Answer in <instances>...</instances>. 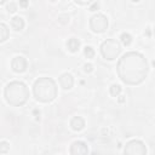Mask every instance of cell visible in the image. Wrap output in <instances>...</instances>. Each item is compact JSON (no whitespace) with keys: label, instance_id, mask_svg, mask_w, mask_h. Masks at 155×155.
<instances>
[{"label":"cell","instance_id":"ffe728a7","mask_svg":"<svg viewBox=\"0 0 155 155\" xmlns=\"http://www.w3.org/2000/svg\"><path fill=\"white\" fill-rule=\"evenodd\" d=\"M85 71L86 73L92 71V64H85Z\"/></svg>","mask_w":155,"mask_h":155},{"label":"cell","instance_id":"7c38bea8","mask_svg":"<svg viewBox=\"0 0 155 155\" xmlns=\"http://www.w3.org/2000/svg\"><path fill=\"white\" fill-rule=\"evenodd\" d=\"M67 47H68L69 51L76 52V51L79 50V47H80V41H79L76 38H71V39H69V40L67 41Z\"/></svg>","mask_w":155,"mask_h":155},{"label":"cell","instance_id":"3957f363","mask_svg":"<svg viewBox=\"0 0 155 155\" xmlns=\"http://www.w3.org/2000/svg\"><path fill=\"white\" fill-rule=\"evenodd\" d=\"M5 98L6 102L13 107L23 105L28 97H29V90L28 87L19 81H12L5 87Z\"/></svg>","mask_w":155,"mask_h":155},{"label":"cell","instance_id":"9c48e42d","mask_svg":"<svg viewBox=\"0 0 155 155\" xmlns=\"http://www.w3.org/2000/svg\"><path fill=\"white\" fill-rule=\"evenodd\" d=\"M73 84H74V79H73V76L70 74L64 73V74L61 75V78H59V85L62 86V88L69 90V88L73 87Z\"/></svg>","mask_w":155,"mask_h":155},{"label":"cell","instance_id":"8fae6325","mask_svg":"<svg viewBox=\"0 0 155 155\" xmlns=\"http://www.w3.org/2000/svg\"><path fill=\"white\" fill-rule=\"evenodd\" d=\"M11 25H12V28L15 29V30H22L23 29V27H24V21H23V18L22 17H19V16H16V17H13L12 19H11Z\"/></svg>","mask_w":155,"mask_h":155},{"label":"cell","instance_id":"44dd1931","mask_svg":"<svg viewBox=\"0 0 155 155\" xmlns=\"http://www.w3.org/2000/svg\"><path fill=\"white\" fill-rule=\"evenodd\" d=\"M28 5V1H21L19 2V6H22V7H25Z\"/></svg>","mask_w":155,"mask_h":155},{"label":"cell","instance_id":"e0dca14e","mask_svg":"<svg viewBox=\"0 0 155 155\" xmlns=\"http://www.w3.org/2000/svg\"><path fill=\"white\" fill-rule=\"evenodd\" d=\"M8 149H10V144L7 142H0V153L5 154L8 151Z\"/></svg>","mask_w":155,"mask_h":155},{"label":"cell","instance_id":"6da1fadb","mask_svg":"<svg viewBox=\"0 0 155 155\" xmlns=\"http://www.w3.org/2000/svg\"><path fill=\"white\" fill-rule=\"evenodd\" d=\"M117 74L122 82L127 85L140 84L148 74V62L138 52L125 53L117 63Z\"/></svg>","mask_w":155,"mask_h":155},{"label":"cell","instance_id":"d6986e66","mask_svg":"<svg viewBox=\"0 0 155 155\" xmlns=\"http://www.w3.org/2000/svg\"><path fill=\"white\" fill-rule=\"evenodd\" d=\"M98 7H99L98 2H93V4L91 5V7H90V11H96V10H98Z\"/></svg>","mask_w":155,"mask_h":155},{"label":"cell","instance_id":"2e32d148","mask_svg":"<svg viewBox=\"0 0 155 155\" xmlns=\"http://www.w3.org/2000/svg\"><path fill=\"white\" fill-rule=\"evenodd\" d=\"M84 53H85V56H86L87 58H92V57L94 56V50H93L91 46H86Z\"/></svg>","mask_w":155,"mask_h":155},{"label":"cell","instance_id":"5b68a950","mask_svg":"<svg viewBox=\"0 0 155 155\" xmlns=\"http://www.w3.org/2000/svg\"><path fill=\"white\" fill-rule=\"evenodd\" d=\"M124 153H125V155H145L147 148L143 142H140L138 139H133L126 144Z\"/></svg>","mask_w":155,"mask_h":155},{"label":"cell","instance_id":"5bb4252c","mask_svg":"<svg viewBox=\"0 0 155 155\" xmlns=\"http://www.w3.org/2000/svg\"><path fill=\"white\" fill-rule=\"evenodd\" d=\"M120 39H121V42H122L125 46H128V45L131 44V41H132V36H131L128 33H122L121 36H120Z\"/></svg>","mask_w":155,"mask_h":155},{"label":"cell","instance_id":"277c9868","mask_svg":"<svg viewBox=\"0 0 155 155\" xmlns=\"http://www.w3.org/2000/svg\"><path fill=\"white\" fill-rule=\"evenodd\" d=\"M120 51H121L120 44L113 39L105 40L101 46V52H102L103 57L107 59H115L119 56Z\"/></svg>","mask_w":155,"mask_h":155},{"label":"cell","instance_id":"30bf717a","mask_svg":"<svg viewBox=\"0 0 155 155\" xmlns=\"http://www.w3.org/2000/svg\"><path fill=\"white\" fill-rule=\"evenodd\" d=\"M70 126H71V128H73L74 131H80V130L84 128V126H85V121H84L82 117H80V116H75V117L71 119V121H70Z\"/></svg>","mask_w":155,"mask_h":155},{"label":"cell","instance_id":"52a82bcc","mask_svg":"<svg viewBox=\"0 0 155 155\" xmlns=\"http://www.w3.org/2000/svg\"><path fill=\"white\" fill-rule=\"evenodd\" d=\"M70 154L71 155H87L88 148H87L86 143H84L81 140H76L70 147Z\"/></svg>","mask_w":155,"mask_h":155},{"label":"cell","instance_id":"ac0fdd59","mask_svg":"<svg viewBox=\"0 0 155 155\" xmlns=\"http://www.w3.org/2000/svg\"><path fill=\"white\" fill-rule=\"evenodd\" d=\"M7 10H8V12H16V11H17L16 4H15V2H10V4L7 5Z\"/></svg>","mask_w":155,"mask_h":155},{"label":"cell","instance_id":"7a4b0ae2","mask_svg":"<svg viewBox=\"0 0 155 155\" xmlns=\"http://www.w3.org/2000/svg\"><path fill=\"white\" fill-rule=\"evenodd\" d=\"M33 92L39 102L48 103L57 96V87L51 78H40L34 82Z\"/></svg>","mask_w":155,"mask_h":155},{"label":"cell","instance_id":"9a60e30c","mask_svg":"<svg viewBox=\"0 0 155 155\" xmlns=\"http://www.w3.org/2000/svg\"><path fill=\"white\" fill-rule=\"evenodd\" d=\"M120 93H121V87L119 85H111V87H110V94L113 97H117Z\"/></svg>","mask_w":155,"mask_h":155},{"label":"cell","instance_id":"4fadbf2b","mask_svg":"<svg viewBox=\"0 0 155 155\" xmlns=\"http://www.w3.org/2000/svg\"><path fill=\"white\" fill-rule=\"evenodd\" d=\"M8 38V28L6 24L0 23V42L5 41Z\"/></svg>","mask_w":155,"mask_h":155},{"label":"cell","instance_id":"7402d4cb","mask_svg":"<svg viewBox=\"0 0 155 155\" xmlns=\"http://www.w3.org/2000/svg\"><path fill=\"white\" fill-rule=\"evenodd\" d=\"M124 101H125V98H124V96H120V98H119V102H120V103H122Z\"/></svg>","mask_w":155,"mask_h":155},{"label":"cell","instance_id":"8992f818","mask_svg":"<svg viewBox=\"0 0 155 155\" xmlns=\"http://www.w3.org/2000/svg\"><path fill=\"white\" fill-rule=\"evenodd\" d=\"M90 27L94 33H103L108 28V19L104 15L97 13L91 17L90 19Z\"/></svg>","mask_w":155,"mask_h":155},{"label":"cell","instance_id":"ba28073f","mask_svg":"<svg viewBox=\"0 0 155 155\" xmlns=\"http://www.w3.org/2000/svg\"><path fill=\"white\" fill-rule=\"evenodd\" d=\"M27 59L22 56H18V57H15L11 62V67L12 69L16 71V73H23L25 69H27Z\"/></svg>","mask_w":155,"mask_h":155}]
</instances>
